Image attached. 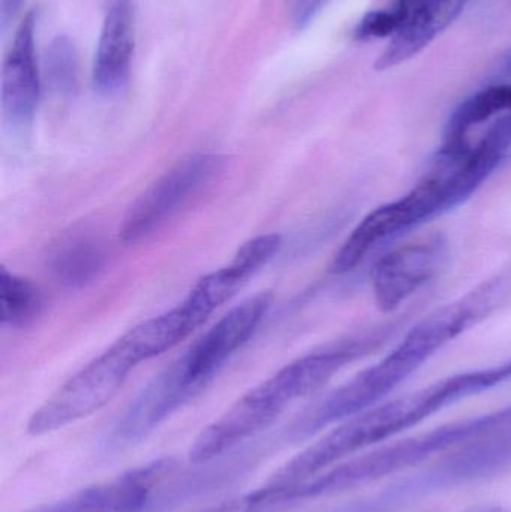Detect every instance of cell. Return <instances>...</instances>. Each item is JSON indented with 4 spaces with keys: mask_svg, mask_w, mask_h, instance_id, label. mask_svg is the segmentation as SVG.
Segmentation results:
<instances>
[{
    "mask_svg": "<svg viewBox=\"0 0 511 512\" xmlns=\"http://www.w3.org/2000/svg\"><path fill=\"white\" fill-rule=\"evenodd\" d=\"M105 262L107 255L101 243L87 234L63 237L48 256L54 279L68 288H83L98 279Z\"/></svg>",
    "mask_w": 511,
    "mask_h": 512,
    "instance_id": "obj_14",
    "label": "cell"
},
{
    "mask_svg": "<svg viewBox=\"0 0 511 512\" xmlns=\"http://www.w3.org/2000/svg\"><path fill=\"white\" fill-rule=\"evenodd\" d=\"M21 3H23V0H0V14H2L3 24L8 23L17 14Z\"/></svg>",
    "mask_w": 511,
    "mask_h": 512,
    "instance_id": "obj_20",
    "label": "cell"
},
{
    "mask_svg": "<svg viewBox=\"0 0 511 512\" xmlns=\"http://www.w3.org/2000/svg\"><path fill=\"white\" fill-rule=\"evenodd\" d=\"M473 512H507V511H504L503 508H500V507H488V508H480V510H476Z\"/></svg>",
    "mask_w": 511,
    "mask_h": 512,
    "instance_id": "obj_22",
    "label": "cell"
},
{
    "mask_svg": "<svg viewBox=\"0 0 511 512\" xmlns=\"http://www.w3.org/2000/svg\"><path fill=\"white\" fill-rule=\"evenodd\" d=\"M47 78L59 93L74 92L78 81V57L74 44L66 36L53 39L45 57Z\"/></svg>",
    "mask_w": 511,
    "mask_h": 512,
    "instance_id": "obj_17",
    "label": "cell"
},
{
    "mask_svg": "<svg viewBox=\"0 0 511 512\" xmlns=\"http://www.w3.org/2000/svg\"><path fill=\"white\" fill-rule=\"evenodd\" d=\"M447 243L441 236L408 243L381 256L372 268V291L383 313H392L434 279L446 261Z\"/></svg>",
    "mask_w": 511,
    "mask_h": 512,
    "instance_id": "obj_10",
    "label": "cell"
},
{
    "mask_svg": "<svg viewBox=\"0 0 511 512\" xmlns=\"http://www.w3.org/2000/svg\"><path fill=\"white\" fill-rule=\"evenodd\" d=\"M511 471V427L482 436L440 462L338 512H398L431 496Z\"/></svg>",
    "mask_w": 511,
    "mask_h": 512,
    "instance_id": "obj_5",
    "label": "cell"
},
{
    "mask_svg": "<svg viewBox=\"0 0 511 512\" xmlns=\"http://www.w3.org/2000/svg\"><path fill=\"white\" fill-rule=\"evenodd\" d=\"M41 289L32 282L0 268V322L5 327L23 328L41 315Z\"/></svg>",
    "mask_w": 511,
    "mask_h": 512,
    "instance_id": "obj_16",
    "label": "cell"
},
{
    "mask_svg": "<svg viewBox=\"0 0 511 512\" xmlns=\"http://www.w3.org/2000/svg\"><path fill=\"white\" fill-rule=\"evenodd\" d=\"M401 15L395 9H381V11H371L359 21L354 38L359 41H371V39L389 38L395 36L401 29Z\"/></svg>",
    "mask_w": 511,
    "mask_h": 512,
    "instance_id": "obj_18",
    "label": "cell"
},
{
    "mask_svg": "<svg viewBox=\"0 0 511 512\" xmlns=\"http://www.w3.org/2000/svg\"><path fill=\"white\" fill-rule=\"evenodd\" d=\"M213 312L215 309L192 289L182 303L131 328L120 337L119 343L132 360L140 364L176 348L200 328Z\"/></svg>",
    "mask_w": 511,
    "mask_h": 512,
    "instance_id": "obj_11",
    "label": "cell"
},
{
    "mask_svg": "<svg viewBox=\"0 0 511 512\" xmlns=\"http://www.w3.org/2000/svg\"><path fill=\"white\" fill-rule=\"evenodd\" d=\"M329 0H294L293 17L297 27L311 23Z\"/></svg>",
    "mask_w": 511,
    "mask_h": 512,
    "instance_id": "obj_19",
    "label": "cell"
},
{
    "mask_svg": "<svg viewBox=\"0 0 511 512\" xmlns=\"http://www.w3.org/2000/svg\"><path fill=\"white\" fill-rule=\"evenodd\" d=\"M270 292H260L222 316L203 337L176 361L183 384L197 397L219 370L249 342L272 306Z\"/></svg>",
    "mask_w": 511,
    "mask_h": 512,
    "instance_id": "obj_8",
    "label": "cell"
},
{
    "mask_svg": "<svg viewBox=\"0 0 511 512\" xmlns=\"http://www.w3.org/2000/svg\"><path fill=\"white\" fill-rule=\"evenodd\" d=\"M35 14L21 20L2 71V107L12 123H24L35 113L41 95L35 56Z\"/></svg>",
    "mask_w": 511,
    "mask_h": 512,
    "instance_id": "obj_12",
    "label": "cell"
},
{
    "mask_svg": "<svg viewBox=\"0 0 511 512\" xmlns=\"http://www.w3.org/2000/svg\"><path fill=\"white\" fill-rule=\"evenodd\" d=\"M511 113V84L485 87L462 102L450 117L444 140H467L468 132L497 116Z\"/></svg>",
    "mask_w": 511,
    "mask_h": 512,
    "instance_id": "obj_15",
    "label": "cell"
},
{
    "mask_svg": "<svg viewBox=\"0 0 511 512\" xmlns=\"http://www.w3.org/2000/svg\"><path fill=\"white\" fill-rule=\"evenodd\" d=\"M470 141H443L426 176L399 200L369 213L350 234L330 270L344 274L354 270L380 243L414 230L470 200L483 185L468 162Z\"/></svg>",
    "mask_w": 511,
    "mask_h": 512,
    "instance_id": "obj_3",
    "label": "cell"
},
{
    "mask_svg": "<svg viewBox=\"0 0 511 512\" xmlns=\"http://www.w3.org/2000/svg\"><path fill=\"white\" fill-rule=\"evenodd\" d=\"M174 468L168 457L153 460L27 512H141Z\"/></svg>",
    "mask_w": 511,
    "mask_h": 512,
    "instance_id": "obj_9",
    "label": "cell"
},
{
    "mask_svg": "<svg viewBox=\"0 0 511 512\" xmlns=\"http://www.w3.org/2000/svg\"><path fill=\"white\" fill-rule=\"evenodd\" d=\"M511 427V406L479 417L444 424L437 429L386 445L363 456L350 457L314 477L294 481L297 502L329 498L347 490L393 477L428 462L432 457L455 450L467 442Z\"/></svg>",
    "mask_w": 511,
    "mask_h": 512,
    "instance_id": "obj_4",
    "label": "cell"
},
{
    "mask_svg": "<svg viewBox=\"0 0 511 512\" xmlns=\"http://www.w3.org/2000/svg\"><path fill=\"white\" fill-rule=\"evenodd\" d=\"M138 366L119 340L63 382L29 418L27 433L48 435L84 420L104 408L122 390Z\"/></svg>",
    "mask_w": 511,
    "mask_h": 512,
    "instance_id": "obj_6",
    "label": "cell"
},
{
    "mask_svg": "<svg viewBox=\"0 0 511 512\" xmlns=\"http://www.w3.org/2000/svg\"><path fill=\"white\" fill-rule=\"evenodd\" d=\"M135 15L131 0H113L99 35L93 62V86L113 93L125 86L134 54Z\"/></svg>",
    "mask_w": 511,
    "mask_h": 512,
    "instance_id": "obj_13",
    "label": "cell"
},
{
    "mask_svg": "<svg viewBox=\"0 0 511 512\" xmlns=\"http://www.w3.org/2000/svg\"><path fill=\"white\" fill-rule=\"evenodd\" d=\"M510 379L511 360L488 369L447 376L416 393L374 406L342 421L338 427L300 451L282 465L270 481L294 483L314 477L366 448L417 426L441 409L492 390Z\"/></svg>",
    "mask_w": 511,
    "mask_h": 512,
    "instance_id": "obj_2",
    "label": "cell"
},
{
    "mask_svg": "<svg viewBox=\"0 0 511 512\" xmlns=\"http://www.w3.org/2000/svg\"><path fill=\"white\" fill-rule=\"evenodd\" d=\"M510 301L511 265L426 316L380 363L357 373L353 379L312 403L291 424V436L296 441L311 438L332 424L374 408L447 343L458 339Z\"/></svg>",
    "mask_w": 511,
    "mask_h": 512,
    "instance_id": "obj_1",
    "label": "cell"
},
{
    "mask_svg": "<svg viewBox=\"0 0 511 512\" xmlns=\"http://www.w3.org/2000/svg\"><path fill=\"white\" fill-rule=\"evenodd\" d=\"M495 74H497V77L501 78V80H511V48L504 53L500 62L497 63Z\"/></svg>",
    "mask_w": 511,
    "mask_h": 512,
    "instance_id": "obj_21",
    "label": "cell"
},
{
    "mask_svg": "<svg viewBox=\"0 0 511 512\" xmlns=\"http://www.w3.org/2000/svg\"><path fill=\"white\" fill-rule=\"evenodd\" d=\"M224 164V158L213 153L179 159L129 207L119 230L120 242L135 246L155 236L221 174Z\"/></svg>",
    "mask_w": 511,
    "mask_h": 512,
    "instance_id": "obj_7",
    "label": "cell"
}]
</instances>
